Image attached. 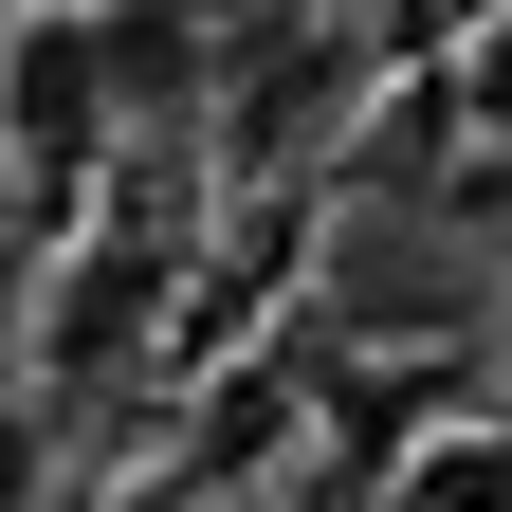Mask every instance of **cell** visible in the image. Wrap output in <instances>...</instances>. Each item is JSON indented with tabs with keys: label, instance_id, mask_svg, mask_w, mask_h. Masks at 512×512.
I'll use <instances>...</instances> for the list:
<instances>
[{
	"label": "cell",
	"instance_id": "3957f363",
	"mask_svg": "<svg viewBox=\"0 0 512 512\" xmlns=\"http://www.w3.org/2000/svg\"><path fill=\"white\" fill-rule=\"evenodd\" d=\"M330 293H348V311H384L403 348H421V330H458V311H476V275H439L421 238H348V256H330Z\"/></svg>",
	"mask_w": 512,
	"mask_h": 512
},
{
	"label": "cell",
	"instance_id": "5b68a950",
	"mask_svg": "<svg viewBox=\"0 0 512 512\" xmlns=\"http://www.w3.org/2000/svg\"><path fill=\"white\" fill-rule=\"evenodd\" d=\"M0 512H19V439H0Z\"/></svg>",
	"mask_w": 512,
	"mask_h": 512
},
{
	"label": "cell",
	"instance_id": "7a4b0ae2",
	"mask_svg": "<svg viewBox=\"0 0 512 512\" xmlns=\"http://www.w3.org/2000/svg\"><path fill=\"white\" fill-rule=\"evenodd\" d=\"M92 74H110V110L202 92V0H110V19H92Z\"/></svg>",
	"mask_w": 512,
	"mask_h": 512
},
{
	"label": "cell",
	"instance_id": "277c9868",
	"mask_svg": "<svg viewBox=\"0 0 512 512\" xmlns=\"http://www.w3.org/2000/svg\"><path fill=\"white\" fill-rule=\"evenodd\" d=\"M476 110H494V128H512V19H494V55H476Z\"/></svg>",
	"mask_w": 512,
	"mask_h": 512
},
{
	"label": "cell",
	"instance_id": "6da1fadb",
	"mask_svg": "<svg viewBox=\"0 0 512 512\" xmlns=\"http://www.w3.org/2000/svg\"><path fill=\"white\" fill-rule=\"evenodd\" d=\"M0 128H19L37 165H74L92 128H110V74H92V19H37L19 55H0Z\"/></svg>",
	"mask_w": 512,
	"mask_h": 512
}]
</instances>
